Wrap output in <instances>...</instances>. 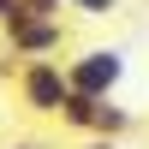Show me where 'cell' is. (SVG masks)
I'll list each match as a JSON object with an SVG mask.
<instances>
[{"mask_svg":"<svg viewBox=\"0 0 149 149\" xmlns=\"http://www.w3.org/2000/svg\"><path fill=\"white\" fill-rule=\"evenodd\" d=\"M12 95H18L24 113L36 119H60L72 102V78H66V60H24V72L12 78Z\"/></svg>","mask_w":149,"mask_h":149,"instance_id":"obj_1","label":"cell"},{"mask_svg":"<svg viewBox=\"0 0 149 149\" xmlns=\"http://www.w3.org/2000/svg\"><path fill=\"white\" fill-rule=\"evenodd\" d=\"M66 78H72V95L113 102L119 78H125V54H119V48H78V54L66 60Z\"/></svg>","mask_w":149,"mask_h":149,"instance_id":"obj_2","label":"cell"},{"mask_svg":"<svg viewBox=\"0 0 149 149\" xmlns=\"http://www.w3.org/2000/svg\"><path fill=\"white\" fill-rule=\"evenodd\" d=\"M0 36H6V54H18V60H54L72 42V24L66 18H12V24H0Z\"/></svg>","mask_w":149,"mask_h":149,"instance_id":"obj_3","label":"cell"},{"mask_svg":"<svg viewBox=\"0 0 149 149\" xmlns=\"http://www.w3.org/2000/svg\"><path fill=\"white\" fill-rule=\"evenodd\" d=\"M66 6L90 12V18H113V12H119V0H66Z\"/></svg>","mask_w":149,"mask_h":149,"instance_id":"obj_4","label":"cell"},{"mask_svg":"<svg viewBox=\"0 0 149 149\" xmlns=\"http://www.w3.org/2000/svg\"><path fill=\"white\" fill-rule=\"evenodd\" d=\"M12 18H24V0H0V24H12Z\"/></svg>","mask_w":149,"mask_h":149,"instance_id":"obj_5","label":"cell"},{"mask_svg":"<svg viewBox=\"0 0 149 149\" xmlns=\"http://www.w3.org/2000/svg\"><path fill=\"white\" fill-rule=\"evenodd\" d=\"M78 149H119V143H113V137H84Z\"/></svg>","mask_w":149,"mask_h":149,"instance_id":"obj_6","label":"cell"},{"mask_svg":"<svg viewBox=\"0 0 149 149\" xmlns=\"http://www.w3.org/2000/svg\"><path fill=\"white\" fill-rule=\"evenodd\" d=\"M6 149H36V143H6Z\"/></svg>","mask_w":149,"mask_h":149,"instance_id":"obj_7","label":"cell"}]
</instances>
